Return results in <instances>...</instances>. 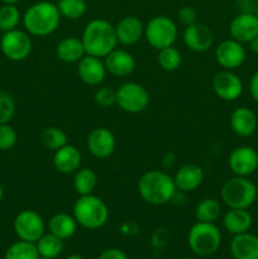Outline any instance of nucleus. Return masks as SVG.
I'll return each instance as SVG.
<instances>
[{"label":"nucleus","mask_w":258,"mask_h":259,"mask_svg":"<svg viewBox=\"0 0 258 259\" xmlns=\"http://www.w3.org/2000/svg\"><path fill=\"white\" fill-rule=\"evenodd\" d=\"M81 40L86 55L104 58L118 46L115 25L103 18L90 20L83 28Z\"/></svg>","instance_id":"f257e3e1"},{"label":"nucleus","mask_w":258,"mask_h":259,"mask_svg":"<svg viewBox=\"0 0 258 259\" xmlns=\"http://www.w3.org/2000/svg\"><path fill=\"white\" fill-rule=\"evenodd\" d=\"M176 191L174 177L161 169L144 172L138 181V194L147 204H168L175 197Z\"/></svg>","instance_id":"f03ea898"},{"label":"nucleus","mask_w":258,"mask_h":259,"mask_svg":"<svg viewBox=\"0 0 258 259\" xmlns=\"http://www.w3.org/2000/svg\"><path fill=\"white\" fill-rule=\"evenodd\" d=\"M61 18L57 4L52 2H38L25 10L23 25L29 34L47 37L57 30Z\"/></svg>","instance_id":"7ed1b4c3"},{"label":"nucleus","mask_w":258,"mask_h":259,"mask_svg":"<svg viewBox=\"0 0 258 259\" xmlns=\"http://www.w3.org/2000/svg\"><path fill=\"white\" fill-rule=\"evenodd\" d=\"M72 215L80 227L89 230H96L108 223L109 209L103 199L91 194L78 197L73 205Z\"/></svg>","instance_id":"20e7f679"},{"label":"nucleus","mask_w":258,"mask_h":259,"mask_svg":"<svg viewBox=\"0 0 258 259\" xmlns=\"http://www.w3.org/2000/svg\"><path fill=\"white\" fill-rule=\"evenodd\" d=\"M220 195L229 209H249L257 200V186L248 177L234 176L224 182Z\"/></svg>","instance_id":"39448f33"},{"label":"nucleus","mask_w":258,"mask_h":259,"mask_svg":"<svg viewBox=\"0 0 258 259\" xmlns=\"http://www.w3.org/2000/svg\"><path fill=\"white\" fill-rule=\"evenodd\" d=\"M187 244L196 255L209 257L219 250L222 233L214 223L196 222L189 230Z\"/></svg>","instance_id":"423d86ee"},{"label":"nucleus","mask_w":258,"mask_h":259,"mask_svg":"<svg viewBox=\"0 0 258 259\" xmlns=\"http://www.w3.org/2000/svg\"><path fill=\"white\" fill-rule=\"evenodd\" d=\"M179 35L177 25L166 15L153 17L144 25V37L151 47L159 51L175 45Z\"/></svg>","instance_id":"0eeeda50"},{"label":"nucleus","mask_w":258,"mask_h":259,"mask_svg":"<svg viewBox=\"0 0 258 259\" xmlns=\"http://www.w3.org/2000/svg\"><path fill=\"white\" fill-rule=\"evenodd\" d=\"M149 100L151 98L147 89L138 82L129 81L116 90V105L125 113H142L148 108Z\"/></svg>","instance_id":"6e6552de"},{"label":"nucleus","mask_w":258,"mask_h":259,"mask_svg":"<svg viewBox=\"0 0 258 259\" xmlns=\"http://www.w3.org/2000/svg\"><path fill=\"white\" fill-rule=\"evenodd\" d=\"M2 52L8 60L19 62L29 57L32 52V40L27 32L19 29H13L3 33L0 39Z\"/></svg>","instance_id":"1a4fd4ad"},{"label":"nucleus","mask_w":258,"mask_h":259,"mask_svg":"<svg viewBox=\"0 0 258 259\" xmlns=\"http://www.w3.org/2000/svg\"><path fill=\"white\" fill-rule=\"evenodd\" d=\"M13 228L19 240L37 243L46 233V223L34 210H23L15 217Z\"/></svg>","instance_id":"9d476101"},{"label":"nucleus","mask_w":258,"mask_h":259,"mask_svg":"<svg viewBox=\"0 0 258 259\" xmlns=\"http://www.w3.org/2000/svg\"><path fill=\"white\" fill-rule=\"evenodd\" d=\"M228 164L234 176L249 177L258 168V152L250 146L237 147L230 152Z\"/></svg>","instance_id":"9b49d317"},{"label":"nucleus","mask_w":258,"mask_h":259,"mask_svg":"<svg viewBox=\"0 0 258 259\" xmlns=\"http://www.w3.org/2000/svg\"><path fill=\"white\" fill-rule=\"evenodd\" d=\"M86 147L91 156L96 159H106L116 148V139L113 132L105 126L93 129L86 139Z\"/></svg>","instance_id":"f8f14e48"},{"label":"nucleus","mask_w":258,"mask_h":259,"mask_svg":"<svg viewBox=\"0 0 258 259\" xmlns=\"http://www.w3.org/2000/svg\"><path fill=\"white\" fill-rule=\"evenodd\" d=\"M215 95L224 101H235L243 94V82L239 76L230 70L219 71L212 78Z\"/></svg>","instance_id":"ddd939ff"},{"label":"nucleus","mask_w":258,"mask_h":259,"mask_svg":"<svg viewBox=\"0 0 258 259\" xmlns=\"http://www.w3.org/2000/svg\"><path fill=\"white\" fill-rule=\"evenodd\" d=\"M247 53H245L243 43L233 39L223 40L218 47L215 48V60L218 65L224 70H235L239 68L244 63Z\"/></svg>","instance_id":"4468645a"},{"label":"nucleus","mask_w":258,"mask_h":259,"mask_svg":"<svg viewBox=\"0 0 258 259\" xmlns=\"http://www.w3.org/2000/svg\"><path fill=\"white\" fill-rule=\"evenodd\" d=\"M184 43L190 51L196 53L207 52L214 45V34L207 25L202 23H194V24L185 27Z\"/></svg>","instance_id":"2eb2a0df"},{"label":"nucleus","mask_w":258,"mask_h":259,"mask_svg":"<svg viewBox=\"0 0 258 259\" xmlns=\"http://www.w3.org/2000/svg\"><path fill=\"white\" fill-rule=\"evenodd\" d=\"M229 33L233 39L240 43H249L258 37V17L255 13H239L229 24Z\"/></svg>","instance_id":"dca6fc26"},{"label":"nucleus","mask_w":258,"mask_h":259,"mask_svg":"<svg viewBox=\"0 0 258 259\" xmlns=\"http://www.w3.org/2000/svg\"><path fill=\"white\" fill-rule=\"evenodd\" d=\"M104 60L85 55L77 62V75L83 83L89 86H99L106 76Z\"/></svg>","instance_id":"f3484780"},{"label":"nucleus","mask_w":258,"mask_h":259,"mask_svg":"<svg viewBox=\"0 0 258 259\" xmlns=\"http://www.w3.org/2000/svg\"><path fill=\"white\" fill-rule=\"evenodd\" d=\"M106 71L116 77H126L132 75L136 68V58L131 52L125 50H115L111 51L108 56L104 57Z\"/></svg>","instance_id":"a211bd4d"},{"label":"nucleus","mask_w":258,"mask_h":259,"mask_svg":"<svg viewBox=\"0 0 258 259\" xmlns=\"http://www.w3.org/2000/svg\"><path fill=\"white\" fill-rule=\"evenodd\" d=\"M115 33L118 43L121 46H133L141 40L144 35V24L139 18L134 15L121 18L115 25Z\"/></svg>","instance_id":"6ab92c4d"},{"label":"nucleus","mask_w":258,"mask_h":259,"mask_svg":"<svg viewBox=\"0 0 258 259\" xmlns=\"http://www.w3.org/2000/svg\"><path fill=\"white\" fill-rule=\"evenodd\" d=\"M230 128L242 138H248L252 137L257 131L258 119L254 111L247 106H239L233 113L230 114Z\"/></svg>","instance_id":"aec40b11"},{"label":"nucleus","mask_w":258,"mask_h":259,"mask_svg":"<svg viewBox=\"0 0 258 259\" xmlns=\"http://www.w3.org/2000/svg\"><path fill=\"white\" fill-rule=\"evenodd\" d=\"M176 189L181 192L195 191L204 181V171L196 163H187L180 167L174 176Z\"/></svg>","instance_id":"412c9836"},{"label":"nucleus","mask_w":258,"mask_h":259,"mask_svg":"<svg viewBox=\"0 0 258 259\" xmlns=\"http://www.w3.org/2000/svg\"><path fill=\"white\" fill-rule=\"evenodd\" d=\"M81 162H82L81 152L75 146L68 143L62 148L55 151L53 154V166L61 174H75L78 168H81Z\"/></svg>","instance_id":"4be33fe9"},{"label":"nucleus","mask_w":258,"mask_h":259,"mask_svg":"<svg viewBox=\"0 0 258 259\" xmlns=\"http://www.w3.org/2000/svg\"><path fill=\"white\" fill-rule=\"evenodd\" d=\"M230 253L234 259H258V237L249 232L234 235Z\"/></svg>","instance_id":"5701e85b"},{"label":"nucleus","mask_w":258,"mask_h":259,"mask_svg":"<svg viewBox=\"0 0 258 259\" xmlns=\"http://www.w3.org/2000/svg\"><path fill=\"white\" fill-rule=\"evenodd\" d=\"M252 224L253 218L248 209H229L223 218L224 229L233 235L247 233Z\"/></svg>","instance_id":"b1692460"},{"label":"nucleus","mask_w":258,"mask_h":259,"mask_svg":"<svg viewBox=\"0 0 258 259\" xmlns=\"http://www.w3.org/2000/svg\"><path fill=\"white\" fill-rule=\"evenodd\" d=\"M77 222L75 220L73 215H68L66 212H58V214L53 215L50 220H48L47 229L48 233L56 235L60 239L66 240L70 239L75 235L76 230H77Z\"/></svg>","instance_id":"393cba45"},{"label":"nucleus","mask_w":258,"mask_h":259,"mask_svg":"<svg viewBox=\"0 0 258 259\" xmlns=\"http://www.w3.org/2000/svg\"><path fill=\"white\" fill-rule=\"evenodd\" d=\"M56 55L65 63H77L86 52L81 38L66 37L56 47Z\"/></svg>","instance_id":"a878e982"},{"label":"nucleus","mask_w":258,"mask_h":259,"mask_svg":"<svg viewBox=\"0 0 258 259\" xmlns=\"http://www.w3.org/2000/svg\"><path fill=\"white\" fill-rule=\"evenodd\" d=\"M73 176V189L80 196L94 194L98 186V176L91 168H78Z\"/></svg>","instance_id":"bb28decb"},{"label":"nucleus","mask_w":258,"mask_h":259,"mask_svg":"<svg viewBox=\"0 0 258 259\" xmlns=\"http://www.w3.org/2000/svg\"><path fill=\"white\" fill-rule=\"evenodd\" d=\"M222 215V205L215 199H204L195 207V218L197 222L215 223Z\"/></svg>","instance_id":"cd10ccee"},{"label":"nucleus","mask_w":258,"mask_h":259,"mask_svg":"<svg viewBox=\"0 0 258 259\" xmlns=\"http://www.w3.org/2000/svg\"><path fill=\"white\" fill-rule=\"evenodd\" d=\"M40 257L55 259L61 255L63 250V240L51 233H45L35 243Z\"/></svg>","instance_id":"c85d7f7f"},{"label":"nucleus","mask_w":258,"mask_h":259,"mask_svg":"<svg viewBox=\"0 0 258 259\" xmlns=\"http://www.w3.org/2000/svg\"><path fill=\"white\" fill-rule=\"evenodd\" d=\"M38 253L35 243L25 242V240H18L13 243L5 252L4 259H38Z\"/></svg>","instance_id":"c756f323"},{"label":"nucleus","mask_w":258,"mask_h":259,"mask_svg":"<svg viewBox=\"0 0 258 259\" xmlns=\"http://www.w3.org/2000/svg\"><path fill=\"white\" fill-rule=\"evenodd\" d=\"M61 17L70 20H77L86 14L88 4L85 0H60L57 3Z\"/></svg>","instance_id":"7c9ffc66"},{"label":"nucleus","mask_w":258,"mask_h":259,"mask_svg":"<svg viewBox=\"0 0 258 259\" xmlns=\"http://www.w3.org/2000/svg\"><path fill=\"white\" fill-rule=\"evenodd\" d=\"M40 142L47 149L57 151L67 144V134L58 126H48L40 134Z\"/></svg>","instance_id":"2f4dec72"},{"label":"nucleus","mask_w":258,"mask_h":259,"mask_svg":"<svg viewBox=\"0 0 258 259\" xmlns=\"http://www.w3.org/2000/svg\"><path fill=\"white\" fill-rule=\"evenodd\" d=\"M157 61L162 70L167 71V72H174L181 66L182 56L176 47L171 46V47L162 48L158 51Z\"/></svg>","instance_id":"473e14b6"},{"label":"nucleus","mask_w":258,"mask_h":259,"mask_svg":"<svg viewBox=\"0 0 258 259\" xmlns=\"http://www.w3.org/2000/svg\"><path fill=\"white\" fill-rule=\"evenodd\" d=\"M22 15L15 5L4 4L0 8V30L3 33L17 29Z\"/></svg>","instance_id":"72a5a7b5"},{"label":"nucleus","mask_w":258,"mask_h":259,"mask_svg":"<svg viewBox=\"0 0 258 259\" xmlns=\"http://www.w3.org/2000/svg\"><path fill=\"white\" fill-rule=\"evenodd\" d=\"M15 113V101L7 91L0 90V125L12 120Z\"/></svg>","instance_id":"f704fd0d"},{"label":"nucleus","mask_w":258,"mask_h":259,"mask_svg":"<svg viewBox=\"0 0 258 259\" xmlns=\"http://www.w3.org/2000/svg\"><path fill=\"white\" fill-rule=\"evenodd\" d=\"M94 101L98 106L104 109H109L116 104V90L109 86L98 89L94 94Z\"/></svg>","instance_id":"c9c22d12"},{"label":"nucleus","mask_w":258,"mask_h":259,"mask_svg":"<svg viewBox=\"0 0 258 259\" xmlns=\"http://www.w3.org/2000/svg\"><path fill=\"white\" fill-rule=\"evenodd\" d=\"M18 134L9 123L0 125V151H9L17 144Z\"/></svg>","instance_id":"e433bc0d"},{"label":"nucleus","mask_w":258,"mask_h":259,"mask_svg":"<svg viewBox=\"0 0 258 259\" xmlns=\"http://www.w3.org/2000/svg\"><path fill=\"white\" fill-rule=\"evenodd\" d=\"M177 20H179L180 24H182L184 27H189V25L194 24L197 22V13L190 5H185L181 7L177 12Z\"/></svg>","instance_id":"4c0bfd02"},{"label":"nucleus","mask_w":258,"mask_h":259,"mask_svg":"<svg viewBox=\"0 0 258 259\" xmlns=\"http://www.w3.org/2000/svg\"><path fill=\"white\" fill-rule=\"evenodd\" d=\"M98 259H128L125 253L118 248H108L103 250Z\"/></svg>","instance_id":"58836bf2"},{"label":"nucleus","mask_w":258,"mask_h":259,"mask_svg":"<svg viewBox=\"0 0 258 259\" xmlns=\"http://www.w3.org/2000/svg\"><path fill=\"white\" fill-rule=\"evenodd\" d=\"M257 2L255 0H238V7H239L240 13H255Z\"/></svg>","instance_id":"ea45409f"},{"label":"nucleus","mask_w":258,"mask_h":259,"mask_svg":"<svg viewBox=\"0 0 258 259\" xmlns=\"http://www.w3.org/2000/svg\"><path fill=\"white\" fill-rule=\"evenodd\" d=\"M249 94L253 100L258 103V70L252 75L249 81Z\"/></svg>","instance_id":"a19ab883"},{"label":"nucleus","mask_w":258,"mask_h":259,"mask_svg":"<svg viewBox=\"0 0 258 259\" xmlns=\"http://www.w3.org/2000/svg\"><path fill=\"white\" fill-rule=\"evenodd\" d=\"M249 48L252 52L258 53V37H255L254 39H252L249 42Z\"/></svg>","instance_id":"79ce46f5"},{"label":"nucleus","mask_w":258,"mask_h":259,"mask_svg":"<svg viewBox=\"0 0 258 259\" xmlns=\"http://www.w3.org/2000/svg\"><path fill=\"white\" fill-rule=\"evenodd\" d=\"M3 3H4V4H9V5H15V4H18V3L20 2V0H2Z\"/></svg>","instance_id":"37998d69"},{"label":"nucleus","mask_w":258,"mask_h":259,"mask_svg":"<svg viewBox=\"0 0 258 259\" xmlns=\"http://www.w3.org/2000/svg\"><path fill=\"white\" fill-rule=\"evenodd\" d=\"M66 259H85V258H83L82 255H80V254H71V255H68V257Z\"/></svg>","instance_id":"c03bdc74"},{"label":"nucleus","mask_w":258,"mask_h":259,"mask_svg":"<svg viewBox=\"0 0 258 259\" xmlns=\"http://www.w3.org/2000/svg\"><path fill=\"white\" fill-rule=\"evenodd\" d=\"M3 197H4V189H3V186L0 185V201L3 200Z\"/></svg>","instance_id":"a18cd8bd"},{"label":"nucleus","mask_w":258,"mask_h":259,"mask_svg":"<svg viewBox=\"0 0 258 259\" xmlns=\"http://www.w3.org/2000/svg\"><path fill=\"white\" fill-rule=\"evenodd\" d=\"M176 259H192V258H189V257H180V258H176Z\"/></svg>","instance_id":"49530a36"},{"label":"nucleus","mask_w":258,"mask_h":259,"mask_svg":"<svg viewBox=\"0 0 258 259\" xmlns=\"http://www.w3.org/2000/svg\"><path fill=\"white\" fill-rule=\"evenodd\" d=\"M255 14H257V17H258V2H257V9H255Z\"/></svg>","instance_id":"de8ad7c7"},{"label":"nucleus","mask_w":258,"mask_h":259,"mask_svg":"<svg viewBox=\"0 0 258 259\" xmlns=\"http://www.w3.org/2000/svg\"><path fill=\"white\" fill-rule=\"evenodd\" d=\"M38 259H51V258H46V257H40V255H39V258H38Z\"/></svg>","instance_id":"09e8293b"},{"label":"nucleus","mask_w":258,"mask_h":259,"mask_svg":"<svg viewBox=\"0 0 258 259\" xmlns=\"http://www.w3.org/2000/svg\"><path fill=\"white\" fill-rule=\"evenodd\" d=\"M53 2H56V3H58V2H60V0H53Z\"/></svg>","instance_id":"8fccbe9b"},{"label":"nucleus","mask_w":258,"mask_h":259,"mask_svg":"<svg viewBox=\"0 0 258 259\" xmlns=\"http://www.w3.org/2000/svg\"><path fill=\"white\" fill-rule=\"evenodd\" d=\"M257 199H258V187H257Z\"/></svg>","instance_id":"3c124183"}]
</instances>
